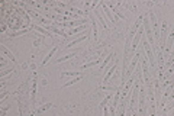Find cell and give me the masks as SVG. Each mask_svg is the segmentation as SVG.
<instances>
[{
	"label": "cell",
	"instance_id": "cell-1",
	"mask_svg": "<svg viewBox=\"0 0 174 116\" xmlns=\"http://www.w3.org/2000/svg\"><path fill=\"white\" fill-rule=\"evenodd\" d=\"M142 25H144V31H145V34H147V41H148L151 45H155V39H154V34H152V29H151V21H150L148 13L144 15Z\"/></svg>",
	"mask_w": 174,
	"mask_h": 116
},
{
	"label": "cell",
	"instance_id": "cell-2",
	"mask_svg": "<svg viewBox=\"0 0 174 116\" xmlns=\"http://www.w3.org/2000/svg\"><path fill=\"white\" fill-rule=\"evenodd\" d=\"M142 48H144V51L147 52V58H148V61H150V64H151V68L155 70L157 64H155V57H154V52H152L150 42L145 41V39H142Z\"/></svg>",
	"mask_w": 174,
	"mask_h": 116
},
{
	"label": "cell",
	"instance_id": "cell-3",
	"mask_svg": "<svg viewBox=\"0 0 174 116\" xmlns=\"http://www.w3.org/2000/svg\"><path fill=\"white\" fill-rule=\"evenodd\" d=\"M168 23L167 21H164L163 22V28H161V32H160V44H158V51H163L164 52V44L167 42V36H168Z\"/></svg>",
	"mask_w": 174,
	"mask_h": 116
},
{
	"label": "cell",
	"instance_id": "cell-4",
	"mask_svg": "<svg viewBox=\"0 0 174 116\" xmlns=\"http://www.w3.org/2000/svg\"><path fill=\"white\" fill-rule=\"evenodd\" d=\"M173 42H174V29L168 34V39H167V46H165V49H164V58H168L170 57V54H171V51H173Z\"/></svg>",
	"mask_w": 174,
	"mask_h": 116
},
{
	"label": "cell",
	"instance_id": "cell-5",
	"mask_svg": "<svg viewBox=\"0 0 174 116\" xmlns=\"http://www.w3.org/2000/svg\"><path fill=\"white\" fill-rule=\"evenodd\" d=\"M100 9H102V12H105V15L108 16V19L110 21V23H115V25L118 23V18H115V16H113L112 10H110L108 6L105 4V1H100Z\"/></svg>",
	"mask_w": 174,
	"mask_h": 116
},
{
	"label": "cell",
	"instance_id": "cell-6",
	"mask_svg": "<svg viewBox=\"0 0 174 116\" xmlns=\"http://www.w3.org/2000/svg\"><path fill=\"white\" fill-rule=\"evenodd\" d=\"M141 58V52H136L135 55H133V58H132V61H130L129 67H128V73H126V76L128 77H132V74H133V71H135V67L138 65V59Z\"/></svg>",
	"mask_w": 174,
	"mask_h": 116
},
{
	"label": "cell",
	"instance_id": "cell-7",
	"mask_svg": "<svg viewBox=\"0 0 174 116\" xmlns=\"http://www.w3.org/2000/svg\"><path fill=\"white\" fill-rule=\"evenodd\" d=\"M155 83V104L161 109V84H160V79H155L154 80Z\"/></svg>",
	"mask_w": 174,
	"mask_h": 116
},
{
	"label": "cell",
	"instance_id": "cell-8",
	"mask_svg": "<svg viewBox=\"0 0 174 116\" xmlns=\"http://www.w3.org/2000/svg\"><path fill=\"white\" fill-rule=\"evenodd\" d=\"M115 70H118V59H116V62H112V65L108 68L106 71V76L103 77V84H108L110 79H112V76L115 74Z\"/></svg>",
	"mask_w": 174,
	"mask_h": 116
},
{
	"label": "cell",
	"instance_id": "cell-9",
	"mask_svg": "<svg viewBox=\"0 0 174 116\" xmlns=\"http://www.w3.org/2000/svg\"><path fill=\"white\" fill-rule=\"evenodd\" d=\"M141 65H142V70H144V83L148 86L150 83H152L151 81V76H150V67H148V64H147V61L145 59H142L141 61Z\"/></svg>",
	"mask_w": 174,
	"mask_h": 116
},
{
	"label": "cell",
	"instance_id": "cell-10",
	"mask_svg": "<svg viewBox=\"0 0 174 116\" xmlns=\"http://www.w3.org/2000/svg\"><path fill=\"white\" fill-rule=\"evenodd\" d=\"M36 92H38V77L35 74L32 80V90H31V102H32L33 107H35V97H36Z\"/></svg>",
	"mask_w": 174,
	"mask_h": 116
},
{
	"label": "cell",
	"instance_id": "cell-11",
	"mask_svg": "<svg viewBox=\"0 0 174 116\" xmlns=\"http://www.w3.org/2000/svg\"><path fill=\"white\" fill-rule=\"evenodd\" d=\"M88 34H90V31H86L84 34L81 35L80 38H77V39H74L73 42H70L68 45H67V48H71V46H74V45H77V44H81L83 41H86V39H88Z\"/></svg>",
	"mask_w": 174,
	"mask_h": 116
},
{
	"label": "cell",
	"instance_id": "cell-12",
	"mask_svg": "<svg viewBox=\"0 0 174 116\" xmlns=\"http://www.w3.org/2000/svg\"><path fill=\"white\" fill-rule=\"evenodd\" d=\"M105 58V54L102 55L100 58H96L94 61H90V62H86V64H83L81 65V70H86V68H90V67H93V65H97V64H100V61Z\"/></svg>",
	"mask_w": 174,
	"mask_h": 116
},
{
	"label": "cell",
	"instance_id": "cell-13",
	"mask_svg": "<svg viewBox=\"0 0 174 116\" xmlns=\"http://www.w3.org/2000/svg\"><path fill=\"white\" fill-rule=\"evenodd\" d=\"M94 15H96V18H97L99 21H100V23H102V26H103V29L105 31H109V25L106 23V19H103V16L100 15V10H94L93 12Z\"/></svg>",
	"mask_w": 174,
	"mask_h": 116
},
{
	"label": "cell",
	"instance_id": "cell-14",
	"mask_svg": "<svg viewBox=\"0 0 174 116\" xmlns=\"http://www.w3.org/2000/svg\"><path fill=\"white\" fill-rule=\"evenodd\" d=\"M0 49H1V52H3V54H4L6 57H9V58H10V59H12V61H13V62L16 61V58H15V55H13V54H12L10 51H9V49H7V48H6V46H4V45H0Z\"/></svg>",
	"mask_w": 174,
	"mask_h": 116
},
{
	"label": "cell",
	"instance_id": "cell-15",
	"mask_svg": "<svg viewBox=\"0 0 174 116\" xmlns=\"http://www.w3.org/2000/svg\"><path fill=\"white\" fill-rule=\"evenodd\" d=\"M113 55H115V54H113V52H110L108 57L105 58V61L102 62V65L99 67V70H105V68H106V65L109 64V61H112V59H113ZM105 71H106V70H105Z\"/></svg>",
	"mask_w": 174,
	"mask_h": 116
},
{
	"label": "cell",
	"instance_id": "cell-16",
	"mask_svg": "<svg viewBox=\"0 0 174 116\" xmlns=\"http://www.w3.org/2000/svg\"><path fill=\"white\" fill-rule=\"evenodd\" d=\"M70 76L78 77V76H83V73H78V71H63L61 73V77H70Z\"/></svg>",
	"mask_w": 174,
	"mask_h": 116
},
{
	"label": "cell",
	"instance_id": "cell-17",
	"mask_svg": "<svg viewBox=\"0 0 174 116\" xmlns=\"http://www.w3.org/2000/svg\"><path fill=\"white\" fill-rule=\"evenodd\" d=\"M118 89L119 86H106V84L100 86V90H106V92H118Z\"/></svg>",
	"mask_w": 174,
	"mask_h": 116
},
{
	"label": "cell",
	"instance_id": "cell-18",
	"mask_svg": "<svg viewBox=\"0 0 174 116\" xmlns=\"http://www.w3.org/2000/svg\"><path fill=\"white\" fill-rule=\"evenodd\" d=\"M77 54H78V51H74V52H71L70 55H64V57H61V58H57V64H58V62H63V61H67V59H70V58H73V57H76Z\"/></svg>",
	"mask_w": 174,
	"mask_h": 116
},
{
	"label": "cell",
	"instance_id": "cell-19",
	"mask_svg": "<svg viewBox=\"0 0 174 116\" xmlns=\"http://www.w3.org/2000/svg\"><path fill=\"white\" fill-rule=\"evenodd\" d=\"M57 48H58V46H54V48H52V49H51V51H49V52L46 54V57L44 58V61H42V65H45V64H46V62L49 61V58H51V57H52V55H54V54H55V51H57Z\"/></svg>",
	"mask_w": 174,
	"mask_h": 116
},
{
	"label": "cell",
	"instance_id": "cell-20",
	"mask_svg": "<svg viewBox=\"0 0 174 116\" xmlns=\"http://www.w3.org/2000/svg\"><path fill=\"white\" fill-rule=\"evenodd\" d=\"M52 106V103H46V104H44V106H41L39 109H36V112H35V115L38 116V115H41L42 112H45V110H48L49 107Z\"/></svg>",
	"mask_w": 174,
	"mask_h": 116
},
{
	"label": "cell",
	"instance_id": "cell-21",
	"mask_svg": "<svg viewBox=\"0 0 174 116\" xmlns=\"http://www.w3.org/2000/svg\"><path fill=\"white\" fill-rule=\"evenodd\" d=\"M90 19L93 22V36H94V41H97V25H96V21H94V18H93L91 13H90Z\"/></svg>",
	"mask_w": 174,
	"mask_h": 116
},
{
	"label": "cell",
	"instance_id": "cell-22",
	"mask_svg": "<svg viewBox=\"0 0 174 116\" xmlns=\"http://www.w3.org/2000/svg\"><path fill=\"white\" fill-rule=\"evenodd\" d=\"M33 29H35V31H38V32H41L42 35H48V36H51V34H49L46 29H44L42 26H39V25H36V23L33 25Z\"/></svg>",
	"mask_w": 174,
	"mask_h": 116
},
{
	"label": "cell",
	"instance_id": "cell-23",
	"mask_svg": "<svg viewBox=\"0 0 174 116\" xmlns=\"http://www.w3.org/2000/svg\"><path fill=\"white\" fill-rule=\"evenodd\" d=\"M49 29H51L54 34H57V35H63V36H65V38L68 36V34H65V32H63V31H60V29H58L57 26H54V25H49Z\"/></svg>",
	"mask_w": 174,
	"mask_h": 116
},
{
	"label": "cell",
	"instance_id": "cell-24",
	"mask_svg": "<svg viewBox=\"0 0 174 116\" xmlns=\"http://www.w3.org/2000/svg\"><path fill=\"white\" fill-rule=\"evenodd\" d=\"M109 6H110V10L113 12L115 15H118V16H119L120 19H122V21H125V19H126V18H125V16H123V15H122V13H120V12L118 10V9H116L115 6H113V4H109Z\"/></svg>",
	"mask_w": 174,
	"mask_h": 116
},
{
	"label": "cell",
	"instance_id": "cell-25",
	"mask_svg": "<svg viewBox=\"0 0 174 116\" xmlns=\"http://www.w3.org/2000/svg\"><path fill=\"white\" fill-rule=\"evenodd\" d=\"M170 84H174V74H171V77H170V79H167V80L163 83V89H167Z\"/></svg>",
	"mask_w": 174,
	"mask_h": 116
},
{
	"label": "cell",
	"instance_id": "cell-26",
	"mask_svg": "<svg viewBox=\"0 0 174 116\" xmlns=\"http://www.w3.org/2000/svg\"><path fill=\"white\" fill-rule=\"evenodd\" d=\"M81 77H83V76H78V77H76V79H73V80L67 81V83H65V84H64V87H70V86H73V84H76L77 81H80V80H81Z\"/></svg>",
	"mask_w": 174,
	"mask_h": 116
},
{
	"label": "cell",
	"instance_id": "cell-27",
	"mask_svg": "<svg viewBox=\"0 0 174 116\" xmlns=\"http://www.w3.org/2000/svg\"><path fill=\"white\" fill-rule=\"evenodd\" d=\"M86 29V25H83V26H78V28H76V29H73V31H70L68 32V35L71 36V35H76V34H78L80 31H84Z\"/></svg>",
	"mask_w": 174,
	"mask_h": 116
},
{
	"label": "cell",
	"instance_id": "cell-28",
	"mask_svg": "<svg viewBox=\"0 0 174 116\" xmlns=\"http://www.w3.org/2000/svg\"><path fill=\"white\" fill-rule=\"evenodd\" d=\"M110 97H112V94H108V96H106V97L103 99V102H102V104H100V106H102V107H105V106H106V104L109 103V100H110Z\"/></svg>",
	"mask_w": 174,
	"mask_h": 116
},
{
	"label": "cell",
	"instance_id": "cell-29",
	"mask_svg": "<svg viewBox=\"0 0 174 116\" xmlns=\"http://www.w3.org/2000/svg\"><path fill=\"white\" fill-rule=\"evenodd\" d=\"M10 73H13V70H4V71H1V73H0V77H1V79H4V77H6L7 74H10Z\"/></svg>",
	"mask_w": 174,
	"mask_h": 116
},
{
	"label": "cell",
	"instance_id": "cell-30",
	"mask_svg": "<svg viewBox=\"0 0 174 116\" xmlns=\"http://www.w3.org/2000/svg\"><path fill=\"white\" fill-rule=\"evenodd\" d=\"M103 116H110V112H109V107H108V104L103 107Z\"/></svg>",
	"mask_w": 174,
	"mask_h": 116
},
{
	"label": "cell",
	"instance_id": "cell-31",
	"mask_svg": "<svg viewBox=\"0 0 174 116\" xmlns=\"http://www.w3.org/2000/svg\"><path fill=\"white\" fill-rule=\"evenodd\" d=\"M29 29H23V31H19V32H13L12 34V36H18V35H22V34H25V32H28Z\"/></svg>",
	"mask_w": 174,
	"mask_h": 116
},
{
	"label": "cell",
	"instance_id": "cell-32",
	"mask_svg": "<svg viewBox=\"0 0 174 116\" xmlns=\"http://www.w3.org/2000/svg\"><path fill=\"white\" fill-rule=\"evenodd\" d=\"M165 116H167V115H165Z\"/></svg>",
	"mask_w": 174,
	"mask_h": 116
}]
</instances>
